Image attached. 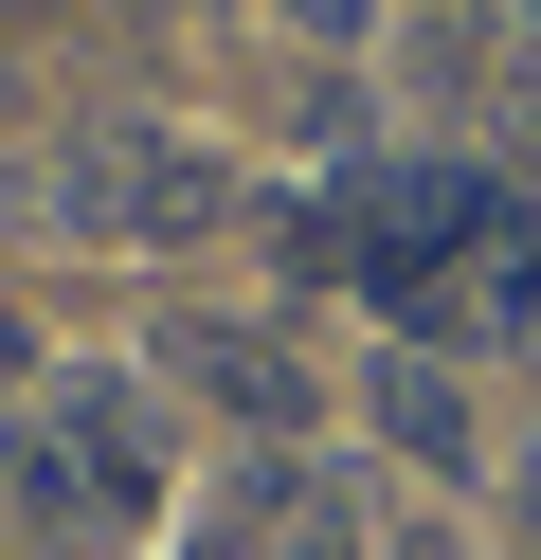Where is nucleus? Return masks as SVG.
Returning <instances> with one entry per match:
<instances>
[{
  "label": "nucleus",
  "mask_w": 541,
  "mask_h": 560,
  "mask_svg": "<svg viewBox=\"0 0 541 560\" xmlns=\"http://www.w3.org/2000/svg\"><path fill=\"white\" fill-rule=\"evenodd\" d=\"M55 218L72 235H216L235 218V163L180 145V127H72L55 145Z\"/></svg>",
  "instance_id": "f257e3e1"
},
{
  "label": "nucleus",
  "mask_w": 541,
  "mask_h": 560,
  "mask_svg": "<svg viewBox=\"0 0 541 560\" xmlns=\"http://www.w3.org/2000/svg\"><path fill=\"white\" fill-rule=\"evenodd\" d=\"M415 326L433 343H524L541 326V218H524V199H487V218L451 235V271L415 290Z\"/></svg>",
  "instance_id": "f03ea898"
},
{
  "label": "nucleus",
  "mask_w": 541,
  "mask_h": 560,
  "mask_svg": "<svg viewBox=\"0 0 541 560\" xmlns=\"http://www.w3.org/2000/svg\"><path fill=\"white\" fill-rule=\"evenodd\" d=\"M163 362L199 380L216 416H252V434H307V362H289L271 326H216V307H180V326H163Z\"/></svg>",
  "instance_id": "7ed1b4c3"
},
{
  "label": "nucleus",
  "mask_w": 541,
  "mask_h": 560,
  "mask_svg": "<svg viewBox=\"0 0 541 560\" xmlns=\"http://www.w3.org/2000/svg\"><path fill=\"white\" fill-rule=\"evenodd\" d=\"M361 398H379V434L415 452V470H469V398H451V380H433V362H379V380H361Z\"/></svg>",
  "instance_id": "20e7f679"
},
{
  "label": "nucleus",
  "mask_w": 541,
  "mask_h": 560,
  "mask_svg": "<svg viewBox=\"0 0 541 560\" xmlns=\"http://www.w3.org/2000/svg\"><path fill=\"white\" fill-rule=\"evenodd\" d=\"M289 19H307V37H361V19H379V0H289Z\"/></svg>",
  "instance_id": "39448f33"
},
{
  "label": "nucleus",
  "mask_w": 541,
  "mask_h": 560,
  "mask_svg": "<svg viewBox=\"0 0 541 560\" xmlns=\"http://www.w3.org/2000/svg\"><path fill=\"white\" fill-rule=\"evenodd\" d=\"M36 19H55V0H0V37H36Z\"/></svg>",
  "instance_id": "423d86ee"
},
{
  "label": "nucleus",
  "mask_w": 541,
  "mask_h": 560,
  "mask_svg": "<svg viewBox=\"0 0 541 560\" xmlns=\"http://www.w3.org/2000/svg\"><path fill=\"white\" fill-rule=\"evenodd\" d=\"M19 362H36V343H19V326H0V380H19Z\"/></svg>",
  "instance_id": "0eeeda50"
},
{
  "label": "nucleus",
  "mask_w": 541,
  "mask_h": 560,
  "mask_svg": "<svg viewBox=\"0 0 541 560\" xmlns=\"http://www.w3.org/2000/svg\"><path fill=\"white\" fill-rule=\"evenodd\" d=\"M397 560H433V542H397Z\"/></svg>",
  "instance_id": "6e6552de"
}]
</instances>
